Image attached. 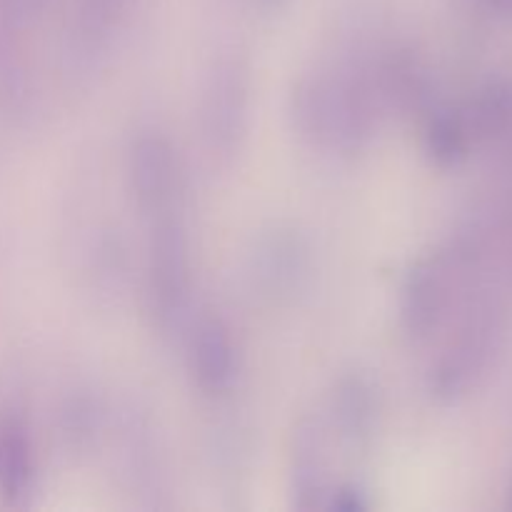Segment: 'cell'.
Here are the masks:
<instances>
[{"mask_svg":"<svg viewBox=\"0 0 512 512\" xmlns=\"http://www.w3.org/2000/svg\"><path fill=\"white\" fill-rule=\"evenodd\" d=\"M383 110L375 58L313 70L293 90V118L300 135L335 153L365 148Z\"/></svg>","mask_w":512,"mask_h":512,"instance_id":"obj_1","label":"cell"},{"mask_svg":"<svg viewBox=\"0 0 512 512\" xmlns=\"http://www.w3.org/2000/svg\"><path fill=\"white\" fill-rule=\"evenodd\" d=\"M148 223V310L163 330L183 320L190 298V243L183 210L155 215Z\"/></svg>","mask_w":512,"mask_h":512,"instance_id":"obj_2","label":"cell"},{"mask_svg":"<svg viewBox=\"0 0 512 512\" xmlns=\"http://www.w3.org/2000/svg\"><path fill=\"white\" fill-rule=\"evenodd\" d=\"M475 263L470 245L430 255L410 268L400 295V325L410 340H425L440 328L453 303L460 275Z\"/></svg>","mask_w":512,"mask_h":512,"instance_id":"obj_3","label":"cell"},{"mask_svg":"<svg viewBox=\"0 0 512 512\" xmlns=\"http://www.w3.org/2000/svg\"><path fill=\"white\" fill-rule=\"evenodd\" d=\"M128 183L145 220L183 210V168L163 135L145 133L135 140L128 155Z\"/></svg>","mask_w":512,"mask_h":512,"instance_id":"obj_4","label":"cell"},{"mask_svg":"<svg viewBox=\"0 0 512 512\" xmlns=\"http://www.w3.org/2000/svg\"><path fill=\"white\" fill-rule=\"evenodd\" d=\"M498 340V315L493 308H478L465 320L458 338L440 355L430 375V390L438 400L460 398L468 393L488 365Z\"/></svg>","mask_w":512,"mask_h":512,"instance_id":"obj_5","label":"cell"},{"mask_svg":"<svg viewBox=\"0 0 512 512\" xmlns=\"http://www.w3.org/2000/svg\"><path fill=\"white\" fill-rule=\"evenodd\" d=\"M245 118H248V75L238 60H223L210 73L200 105L208 148L218 155L233 153L245 133Z\"/></svg>","mask_w":512,"mask_h":512,"instance_id":"obj_6","label":"cell"},{"mask_svg":"<svg viewBox=\"0 0 512 512\" xmlns=\"http://www.w3.org/2000/svg\"><path fill=\"white\" fill-rule=\"evenodd\" d=\"M238 350L218 315H200L188 335V370L205 395H223L238 373Z\"/></svg>","mask_w":512,"mask_h":512,"instance_id":"obj_7","label":"cell"},{"mask_svg":"<svg viewBox=\"0 0 512 512\" xmlns=\"http://www.w3.org/2000/svg\"><path fill=\"white\" fill-rule=\"evenodd\" d=\"M293 495L303 510L323 505L328 485V460H325V425L318 415L303 418L293 435Z\"/></svg>","mask_w":512,"mask_h":512,"instance_id":"obj_8","label":"cell"},{"mask_svg":"<svg viewBox=\"0 0 512 512\" xmlns=\"http://www.w3.org/2000/svg\"><path fill=\"white\" fill-rule=\"evenodd\" d=\"M330 413L345 443L363 445L373 435L375 415H378V398H375L373 385L360 375L343 378L335 385Z\"/></svg>","mask_w":512,"mask_h":512,"instance_id":"obj_9","label":"cell"},{"mask_svg":"<svg viewBox=\"0 0 512 512\" xmlns=\"http://www.w3.org/2000/svg\"><path fill=\"white\" fill-rule=\"evenodd\" d=\"M305 273V248L295 235L275 233L255 253V278L265 293L280 295L298 288Z\"/></svg>","mask_w":512,"mask_h":512,"instance_id":"obj_10","label":"cell"},{"mask_svg":"<svg viewBox=\"0 0 512 512\" xmlns=\"http://www.w3.org/2000/svg\"><path fill=\"white\" fill-rule=\"evenodd\" d=\"M33 448L28 430L13 418H0V493L23 498L33 485Z\"/></svg>","mask_w":512,"mask_h":512,"instance_id":"obj_11","label":"cell"},{"mask_svg":"<svg viewBox=\"0 0 512 512\" xmlns=\"http://www.w3.org/2000/svg\"><path fill=\"white\" fill-rule=\"evenodd\" d=\"M470 138H503L512 130V83L490 85L463 115Z\"/></svg>","mask_w":512,"mask_h":512,"instance_id":"obj_12","label":"cell"},{"mask_svg":"<svg viewBox=\"0 0 512 512\" xmlns=\"http://www.w3.org/2000/svg\"><path fill=\"white\" fill-rule=\"evenodd\" d=\"M470 130L460 113L450 110H435L428 118V130H425V145L433 160L443 168L458 165L468 155L470 148Z\"/></svg>","mask_w":512,"mask_h":512,"instance_id":"obj_13","label":"cell"},{"mask_svg":"<svg viewBox=\"0 0 512 512\" xmlns=\"http://www.w3.org/2000/svg\"><path fill=\"white\" fill-rule=\"evenodd\" d=\"M328 505L333 510H340V512H358V510L368 508L363 493H360V490H355L353 485H345V488L333 490V493H330Z\"/></svg>","mask_w":512,"mask_h":512,"instance_id":"obj_14","label":"cell"}]
</instances>
